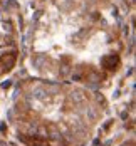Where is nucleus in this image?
Here are the masks:
<instances>
[{
    "label": "nucleus",
    "mask_w": 136,
    "mask_h": 146,
    "mask_svg": "<svg viewBox=\"0 0 136 146\" xmlns=\"http://www.w3.org/2000/svg\"><path fill=\"white\" fill-rule=\"evenodd\" d=\"M10 86H12V82H10V81H5V82H2V87H3V89H9Z\"/></svg>",
    "instance_id": "obj_1"
},
{
    "label": "nucleus",
    "mask_w": 136,
    "mask_h": 146,
    "mask_svg": "<svg viewBox=\"0 0 136 146\" xmlns=\"http://www.w3.org/2000/svg\"><path fill=\"white\" fill-rule=\"evenodd\" d=\"M7 129V126H5V123H2V124H0V131H2V133H3V131H5Z\"/></svg>",
    "instance_id": "obj_2"
},
{
    "label": "nucleus",
    "mask_w": 136,
    "mask_h": 146,
    "mask_svg": "<svg viewBox=\"0 0 136 146\" xmlns=\"http://www.w3.org/2000/svg\"><path fill=\"white\" fill-rule=\"evenodd\" d=\"M92 146H101V141H99V140H94V143H92Z\"/></svg>",
    "instance_id": "obj_3"
},
{
    "label": "nucleus",
    "mask_w": 136,
    "mask_h": 146,
    "mask_svg": "<svg viewBox=\"0 0 136 146\" xmlns=\"http://www.w3.org/2000/svg\"><path fill=\"white\" fill-rule=\"evenodd\" d=\"M0 146H7L5 143H3V141H0Z\"/></svg>",
    "instance_id": "obj_4"
}]
</instances>
